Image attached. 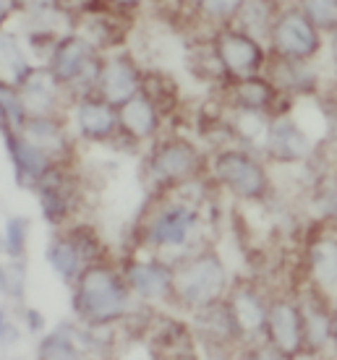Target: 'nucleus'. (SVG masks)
<instances>
[{
	"mask_svg": "<svg viewBox=\"0 0 337 360\" xmlns=\"http://www.w3.org/2000/svg\"><path fill=\"white\" fill-rule=\"evenodd\" d=\"M126 285L115 271L91 266L82 274L76 292V311L89 321H110L126 311Z\"/></svg>",
	"mask_w": 337,
	"mask_h": 360,
	"instance_id": "1",
	"label": "nucleus"
},
{
	"mask_svg": "<svg viewBox=\"0 0 337 360\" xmlns=\"http://www.w3.org/2000/svg\"><path fill=\"white\" fill-rule=\"evenodd\" d=\"M225 266L215 253H201L196 259L186 264L181 271L173 274V285L170 290H175L186 306L204 308L220 300L222 290H225Z\"/></svg>",
	"mask_w": 337,
	"mask_h": 360,
	"instance_id": "2",
	"label": "nucleus"
},
{
	"mask_svg": "<svg viewBox=\"0 0 337 360\" xmlns=\"http://www.w3.org/2000/svg\"><path fill=\"white\" fill-rule=\"evenodd\" d=\"M102 71V63L97 58V50L91 42L68 37L61 39L50 58V73H53L61 86H79L89 89L91 84H97Z\"/></svg>",
	"mask_w": 337,
	"mask_h": 360,
	"instance_id": "3",
	"label": "nucleus"
},
{
	"mask_svg": "<svg viewBox=\"0 0 337 360\" xmlns=\"http://www.w3.org/2000/svg\"><path fill=\"white\" fill-rule=\"evenodd\" d=\"M272 45L288 60H306L319 50V29L298 11H285L272 24Z\"/></svg>",
	"mask_w": 337,
	"mask_h": 360,
	"instance_id": "4",
	"label": "nucleus"
},
{
	"mask_svg": "<svg viewBox=\"0 0 337 360\" xmlns=\"http://www.w3.org/2000/svg\"><path fill=\"white\" fill-rule=\"evenodd\" d=\"M215 175L233 193L243 198H262L267 193V172L246 152H222L215 160Z\"/></svg>",
	"mask_w": 337,
	"mask_h": 360,
	"instance_id": "5",
	"label": "nucleus"
},
{
	"mask_svg": "<svg viewBox=\"0 0 337 360\" xmlns=\"http://www.w3.org/2000/svg\"><path fill=\"white\" fill-rule=\"evenodd\" d=\"M220 65L228 73L246 79V76H256L265 65V50L259 47L254 37L243 34L241 29H228L217 37L215 45Z\"/></svg>",
	"mask_w": 337,
	"mask_h": 360,
	"instance_id": "6",
	"label": "nucleus"
},
{
	"mask_svg": "<svg viewBox=\"0 0 337 360\" xmlns=\"http://www.w3.org/2000/svg\"><path fill=\"white\" fill-rule=\"evenodd\" d=\"M97 89H100V97L105 102H110L113 108H120L123 102H128L134 94L141 91V76L128 58H115V60L102 63Z\"/></svg>",
	"mask_w": 337,
	"mask_h": 360,
	"instance_id": "7",
	"label": "nucleus"
},
{
	"mask_svg": "<svg viewBox=\"0 0 337 360\" xmlns=\"http://www.w3.org/2000/svg\"><path fill=\"white\" fill-rule=\"evenodd\" d=\"M265 324L274 347L285 355L295 352L303 345V316L293 303H285V300L272 303V308H267Z\"/></svg>",
	"mask_w": 337,
	"mask_h": 360,
	"instance_id": "8",
	"label": "nucleus"
},
{
	"mask_svg": "<svg viewBox=\"0 0 337 360\" xmlns=\"http://www.w3.org/2000/svg\"><path fill=\"white\" fill-rule=\"evenodd\" d=\"M118 126L128 136H134L136 141L152 139L160 128V110L155 108V102L146 94L139 91L118 108Z\"/></svg>",
	"mask_w": 337,
	"mask_h": 360,
	"instance_id": "9",
	"label": "nucleus"
},
{
	"mask_svg": "<svg viewBox=\"0 0 337 360\" xmlns=\"http://www.w3.org/2000/svg\"><path fill=\"white\" fill-rule=\"evenodd\" d=\"M61 84L50 71H32L27 76V82L18 86L24 110L29 115H50L58 105V94H61Z\"/></svg>",
	"mask_w": 337,
	"mask_h": 360,
	"instance_id": "10",
	"label": "nucleus"
},
{
	"mask_svg": "<svg viewBox=\"0 0 337 360\" xmlns=\"http://www.w3.org/2000/svg\"><path fill=\"white\" fill-rule=\"evenodd\" d=\"M196 165H199V154L189 141H170L157 149L152 172L160 180H183L196 170Z\"/></svg>",
	"mask_w": 337,
	"mask_h": 360,
	"instance_id": "11",
	"label": "nucleus"
},
{
	"mask_svg": "<svg viewBox=\"0 0 337 360\" xmlns=\"http://www.w3.org/2000/svg\"><path fill=\"white\" fill-rule=\"evenodd\" d=\"M79 131L91 141L113 139L118 131V112L102 97H84L79 102Z\"/></svg>",
	"mask_w": 337,
	"mask_h": 360,
	"instance_id": "12",
	"label": "nucleus"
},
{
	"mask_svg": "<svg viewBox=\"0 0 337 360\" xmlns=\"http://www.w3.org/2000/svg\"><path fill=\"white\" fill-rule=\"evenodd\" d=\"M267 146L274 160H283V162L303 160L311 149L306 134L293 120H277L267 128Z\"/></svg>",
	"mask_w": 337,
	"mask_h": 360,
	"instance_id": "13",
	"label": "nucleus"
},
{
	"mask_svg": "<svg viewBox=\"0 0 337 360\" xmlns=\"http://www.w3.org/2000/svg\"><path fill=\"white\" fill-rule=\"evenodd\" d=\"M196 222V212L189 207H173L163 212L149 227V240L155 245H183Z\"/></svg>",
	"mask_w": 337,
	"mask_h": 360,
	"instance_id": "14",
	"label": "nucleus"
},
{
	"mask_svg": "<svg viewBox=\"0 0 337 360\" xmlns=\"http://www.w3.org/2000/svg\"><path fill=\"white\" fill-rule=\"evenodd\" d=\"M6 139H8L11 154H13V162H16L18 172H24V175L32 180H42L47 172H50L53 157H50L45 149H39L37 144L27 141L24 136L13 139L11 134H6Z\"/></svg>",
	"mask_w": 337,
	"mask_h": 360,
	"instance_id": "15",
	"label": "nucleus"
},
{
	"mask_svg": "<svg viewBox=\"0 0 337 360\" xmlns=\"http://www.w3.org/2000/svg\"><path fill=\"white\" fill-rule=\"evenodd\" d=\"M32 71L34 68L27 63L16 37L8 32H0V84H8V86L18 89Z\"/></svg>",
	"mask_w": 337,
	"mask_h": 360,
	"instance_id": "16",
	"label": "nucleus"
},
{
	"mask_svg": "<svg viewBox=\"0 0 337 360\" xmlns=\"http://www.w3.org/2000/svg\"><path fill=\"white\" fill-rule=\"evenodd\" d=\"M128 285L141 297H165L173 285V274L160 264H134L128 271Z\"/></svg>",
	"mask_w": 337,
	"mask_h": 360,
	"instance_id": "17",
	"label": "nucleus"
},
{
	"mask_svg": "<svg viewBox=\"0 0 337 360\" xmlns=\"http://www.w3.org/2000/svg\"><path fill=\"white\" fill-rule=\"evenodd\" d=\"M18 134L24 136L27 141L37 144L39 149H45L50 157L65 146L63 126H58L55 120H50V115H29Z\"/></svg>",
	"mask_w": 337,
	"mask_h": 360,
	"instance_id": "18",
	"label": "nucleus"
},
{
	"mask_svg": "<svg viewBox=\"0 0 337 360\" xmlns=\"http://www.w3.org/2000/svg\"><path fill=\"white\" fill-rule=\"evenodd\" d=\"M230 311H233V319L241 332H256L262 329L267 321V308L265 303L256 297L254 290H236L228 300Z\"/></svg>",
	"mask_w": 337,
	"mask_h": 360,
	"instance_id": "19",
	"label": "nucleus"
},
{
	"mask_svg": "<svg viewBox=\"0 0 337 360\" xmlns=\"http://www.w3.org/2000/svg\"><path fill=\"white\" fill-rule=\"evenodd\" d=\"M236 108L238 110H254V112H267L274 102V86L259 76H246L238 79L236 84Z\"/></svg>",
	"mask_w": 337,
	"mask_h": 360,
	"instance_id": "20",
	"label": "nucleus"
},
{
	"mask_svg": "<svg viewBox=\"0 0 337 360\" xmlns=\"http://www.w3.org/2000/svg\"><path fill=\"white\" fill-rule=\"evenodd\" d=\"M236 18L241 21V32L248 37H254L256 42L269 37L272 24H274L269 0H243V6L238 8Z\"/></svg>",
	"mask_w": 337,
	"mask_h": 360,
	"instance_id": "21",
	"label": "nucleus"
},
{
	"mask_svg": "<svg viewBox=\"0 0 337 360\" xmlns=\"http://www.w3.org/2000/svg\"><path fill=\"white\" fill-rule=\"evenodd\" d=\"M50 264L55 266V271L65 279V282H73L76 277H82V253L76 248L71 238H61V240H55L50 245Z\"/></svg>",
	"mask_w": 337,
	"mask_h": 360,
	"instance_id": "22",
	"label": "nucleus"
},
{
	"mask_svg": "<svg viewBox=\"0 0 337 360\" xmlns=\"http://www.w3.org/2000/svg\"><path fill=\"white\" fill-rule=\"evenodd\" d=\"M39 198H42V209H45V217L50 222H58V219H63L65 212H68V204H71V198L68 193L63 191V186L58 183V175H45V183H42V188H39Z\"/></svg>",
	"mask_w": 337,
	"mask_h": 360,
	"instance_id": "23",
	"label": "nucleus"
},
{
	"mask_svg": "<svg viewBox=\"0 0 337 360\" xmlns=\"http://www.w3.org/2000/svg\"><path fill=\"white\" fill-rule=\"evenodd\" d=\"M311 262H314V277L322 288H335V243L332 240H322L311 248Z\"/></svg>",
	"mask_w": 337,
	"mask_h": 360,
	"instance_id": "24",
	"label": "nucleus"
},
{
	"mask_svg": "<svg viewBox=\"0 0 337 360\" xmlns=\"http://www.w3.org/2000/svg\"><path fill=\"white\" fill-rule=\"evenodd\" d=\"M303 16L317 29L332 32L337 21V0H301Z\"/></svg>",
	"mask_w": 337,
	"mask_h": 360,
	"instance_id": "25",
	"label": "nucleus"
},
{
	"mask_svg": "<svg viewBox=\"0 0 337 360\" xmlns=\"http://www.w3.org/2000/svg\"><path fill=\"white\" fill-rule=\"evenodd\" d=\"M303 334H309V342L314 347H322L332 337V319L319 308H306L303 314Z\"/></svg>",
	"mask_w": 337,
	"mask_h": 360,
	"instance_id": "26",
	"label": "nucleus"
},
{
	"mask_svg": "<svg viewBox=\"0 0 337 360\" xmlns=\"http://www.w3.org/2000/svg\"><path fill=\"white\" fill-rule=\"evenodd\" d=\"M39 352L45 358H76V347L71 342V334H63V329L55 332L53 337H47L45 345L39 347Z\"/></svg>",
	"mask_w": 337,
	"mask_h": 360,
	"instance_id": "27",
	"label": "nucleus"
},
{
	"mask_svg": "<svg viewBox=\"0 0 337 360\" xmlns=\"http://www.w3.org/2000/svg\"><path fill=\"white\" fill-rule=\"evenodd\" d=\"M236 128L246 136V139L256 141L262 134H267V128H269V126H265V117H262V112H254V110H238Z\"/></svg>",
	"mask_w": 337,
	"mask_h": 360,
	"instance_id": "28",
	"label": "nucleus"
},
{
	"mask_svg": "<svg viewBox=\"0 0 337 360\" xmlns=\"http://www.w3.org/2000/svg\"><path fill=\"white\" fill-rule=\"evenodd\" d=\"M201 13L210 18H236L238 8L243 6V0H199Z\"/></svg>",
	"mask_w": 337,
	"mask_h": 360,
	"instance_id": "29",
	"label": "nucleus"
},
{
	"mask_svg": "<svg viewBox=\"0 0 337 360\" xmlns=\"http://www.w3.org/2000/svg\"><path fill=\"white\" fill-rule=\"evenodd\" d=\"M27 227H29V222L27 219H21V217H16V219H11L8 222V230H6V245H8L11 253L24 251V243H27Z\"/></svg>",
	"mask_w": 337,
	"mask_h": 360,
	"instance_id": "30",
	"label": "nucleus"
},
{
	"mask_svg": "<svg viewBox=\"0 0 337 360\" xmlns=\"http://www.w3.org/2000/svg\"><path fill=\"white\" fill-rule=\"evenodd\" d=\"M11 3H13V0H0V18H3V16H6V13H8Z\"/></svg>",
	"mask_w": 337,
	"mask_h": 360,
	"instance_id": "31",
	"label": "nucleus"
},
{
	"mask_svg": "<svg viewBox=\"0 0 337 360\" xmlns=\"http://www.w3.org/2000/svg\"><path fill=\"white\" fill-rule=\"evenodd\" d=\"M115 3H123V6H126V3H131V6H134V3H139V0H115Z\"/></svg>",
	"mask_w": 337,
	"mask_h": 360,
	"instance_id": "32",
	"label": "nucleus"
}]
</instances>
